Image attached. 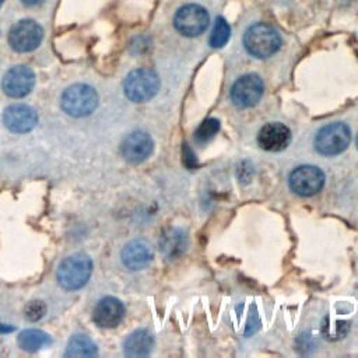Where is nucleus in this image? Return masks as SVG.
Instances as JSON below:
<instances>
[{
    "instance_id": "1",
    "label": "nucleus",
    "mask_w": 358,
    "mask_h": 358,
    "mask_svg": "<svg viewBox=\"0 0 358 358\" xmlns=\"http://www.w3.org/2000/svg\"><path fill=\"white\" fill-rule=\"evenodd\" d=\"M93 273V261L86 254H75L64 259L56 273L58 283L64 290L83 289Z\"/></svg>"
},
{
    "instance_id": "2",
    "label": "nucleus",
    "mask_w": 358,
    "mask_h": 358,
    "mask_svg": "<svg viewBox=\"0 0 358 358\" xmlns=\"http://www.w3.org/2000/svg\"><path fill=\"white\" fill-rule=\"evenodd\" d=\"M245 49L258 59H266L274 55L281 47L278 32L263 23L249 27L243 35Z\"/></svg>"
},
{
    "instance_id": "3",
    "label": "nucleus",
    "mask_w": 358,
    "mask_h": 358,
    "mask_svg": "<svg viewBox=\"0 0 358 358\" xmlns=\"http://www.w3.org/2000/svg\"><path fill=\"white\" fill-rule=\"evenodd\" d=\"M98 106L97 91L87 84H73L64 90L62 95L63 111L75 118L91 115Z\"/></svg>"
},
{
    "instance_id": "4",
    "label": "nucleus",
    "mask_w": 358,
    "mask_h": 358,
    "mask_svg": "<svg viewBox=\"0 0 358 358\" xmlns=\"http://www.w3.org/2000/svg\"><path fill=\"white\" fill-rule=\"evenodd\" d=\"M160 88V77L152 69H136L128 75L123 83L126 97L133 102L152 99Z\"/></svg>"
},
{
    "instance_id": "5",
    "label": "nucleus",
    "mask_w": 358,
    "mask_h": 358,
    "mask_svg": "<svg viewBox=\"0 0 358 358\" xmlns=\"http://www.w3.org/2000/svg\"><path fill=\"white\" fill-rule=\"evenodd\" d=\"M351 141V132L346 123L335 122L322 128L315 137V149L322 156H337Z\"/></svg>"
},
{
    "instance_id": "6",
    "label": "nucleus",
    "mask_w": 358,
    "mask_h": 358,
    "mask_svg": "<svg viewBox=\"0 0 358 358\" xmlns=\"http://www.w3.org/2000/svg\"><path fill=\"white\" fill-rule=\"evenodd\" d=\"M210 19L204 8L199 5H187L179 9L174 19V25L179 34L195 38L202 35L208 27Z\"/></svg>"
},
{
    "instance_id": "7",
    "label": "nucleus",
    "mask_w": 358,
    "mask_h": 358,
    "mask_svg": "<svg viewBox=\"0 0 358 358\" xmlns=\"http://www.w3.org/2000/svg\"><path fill=\"white\" fill-rule=\"evenodd\" d=\"M44 38L43 27L34 20H21L16 23L9 32L10 47L20 52H31L37 49Z\"/></svg>"
},
{
    "instance_id": "8",
    "label": "nucleus",
    "mask_w": 358,
    "mask_h": 358,
    "mask_svg": "<svg viewBox=\"0 0 358 358\" xmlns=\"http://www.w3.org/2000/svg\"><path fill=\"white\" fill-rule=\"evenodd\" d=\"M325 185V174L318 167L302 165L290 175V188L294 193L308 198L316 195Z\"/></svg>"
},
{
    "instance_id": "9",
    "label": "nucleus",
    "mask_w": 358,
    "mask_h": 358,
    "mask_svg": "<svg viewBox=\"0 0 358 358\" xmlns=\"http://www.w3.org/2000/svg\"><path fill=\"white\" fill-rule=\"evenodd\" d=\"M263 91L265 86L258 75H245L232 86L231 99L238 108H250L261 101Z\"/></svg>"
},
{
    "instance_id": "10",
    "label": "nucleus",
    "mask_w": 358,
    "mask_h": 358,
    "mask_svg": "<svg viewBox=\"0 0 358 358\" xmlns=\"http://www.w3.org/2000/svg\"><path fill=\"white\" fill-rule=\"evenodd\" d=\"M154 150V141L152 136L146 132L134 130L129 133L121 145V153L122 157L132 163V164H140L146 161Z\"/></svg>"
},
{
    "instance_id": "11",
    "label": "nucleus",
    "mask_w": 358,
    "mask_h": 358,
    "mask_svg": "<svg viewBox=\"0 0 358 358\" xmlns=\"http://www.w3.org/2000/svg\"><path fill=\"white\" fill-rule=\"evenodd\" d=\"M35 84L34 71L27 66L12 67L3 77L2 88L10 98H24Z\"/></svg>"
},
{
    "instance_id": "12",
    "label": "nucleus",
    "mask_w": 358,
    "mask_h": 358,
    "mask_svg": "<svg viewBox=\"0 0 358 358\" xmlns=\"http://www.w3.org/2000/svg\"><path fill=\"white\" fill-rule=\"evenodd\" d=\"M3 123L13 133L31 132L38 123V115L24 104L10 105L3 112Z\"/></svg>"
},
{
    "instance_id": "13",
    "label": "nucleus",
    "mask_w": 358,
    "mask_h": 358,
    "mask_svg": "<svg viewBox=\"0 0 358 358\" xmlns=\"http://www.w3.org/2000/svg\"><path fill=\"white\" fill-rule=\"evenodd\" d=\"M125 316L123 304L115 297H105L102 298L93 313L94 322L104 329H114L117 328Z\"/></svg>"
},
{
    "instance_id": "14",
    "label": "nucleus",
    "mask_w": 358,
    "mask_h": 358,
    "mask_svg": "<svg viewBox=\"0 0 358 358\" xmlns=\"http://www.w3.org/2000/svg\"><path fill=\"white\" fill-rule=\"evenodd\" d=\"M290 141H291L290 129L278 122L265 125L258 134L259 146L266 152H281L289 147Z\"/></svg>"
},
{
    "instance_id": "15",
    "label": "nucleus",
    "mask_w": 358,
    "mask_h": 358,
    "mask_svg": "<svg viewBox=\"0 0 358 358\" xmlns=\"http://www.w3.org/2000/svg\"><path fill=\"white\" fill-rule=\"evenodd\" d=\"M153 259V250L146 241L136 239L129 242L122 250V262L129 270H141Z\"/></svg>"
},
{
    "instance_id": "16",
    "label": "nucleus",
    "mask_w": 358,
    "mask_h": 358,
    "mask_svg": "<svg viewBox=\"0 0 358 358\" xmlns=\"http://www.w3.org/2000/svg\"><path fill=\"white\" fill-rule=\"evenodd\" d=\"M188 237L187 232L179 228H169L165 231L160 239V248L161 252L168 259H178L187 252L188 248Z\"/></svg>"
},
{
    "instance_id": "17",
    "label": "nucleus",
    "mask_w": 358,
    "mask_h": 358,
    "mask_svg": "<svg viewBox=\"0 0 358 358\" xmlns=\"http://www.w3.org/2000/svg\"><path fill=\"white\" fill-rule=\"evenodd\" d=\"M154 346L153 335L149 331L140 329L133 332L123 344V351L126 357L139 358V357H146L152 353Z\"/></svg>"
},
{
    "instance_id": "18",
    "label": "nucleus",
    "mask_w": 358,
    "mask_h": 358,
    "mask_svg": "<svg viewBox=\"0 0 358 358\" xmlns=\"http://www.w3.org/2000/svg\"><path fill=\"white\" fill-rule=\"evenodd\" d=\"M19 346L25 351H38L43 347H48L52 343V339L48 333L38 329L23 331L17 337Z\"/></svg>"
},
{
    "instance_id": "19",
    "label": "nucleus",
    "mask_w": 358,
    "mask_h": 358,
    "mask_svg": "<svg viewBox=\"0 0 358 358\" xmlns=\"http://www.w3.org/2000/svg\"><path fill=\"white\" fill-rule=\"evenodd\" d=\"M64 354L70 358L94 357L97 355V346L90 337L84 335H75L69 340Z\"/></svg>"
},
{
    "instance_id": "20",
    "label": "nucleus",
    "mask_w": 358,
    "mask_h": 358,
    "mask_svg": "<svg viewBox=\"0 0 358 358\" xmlns=\"http://www.w3.org/2000/svg\"><path fill=\"white\" fill-rule=\"evenodd\" d=\"M230 37H231L230 24L224 17H217L216 24H214V28L210 34V40H208L210 47L216 49L223 48L228 43Z\"/></svg>"
},
{
    "instance_id": "21",
    "label": "nucleus",
    "mask_w": 358,
    "mask_h": 358,
    "mask_svg": "<svg viewBox=\"0 0 358 358\" xmlns=\"http://www.w3.org/2000/svg\"><path fill=\"white\" fill-rule=\"evenodd\" d=\"M348 329L350 326L347 322H332L331 318H326L324 324H322V335L328 340L343 339L347 335Z\"/></svg>"
},
{
    "instance_id": "22",
    "label": "nucleus",
    "mask_w": 358,
    "mask_h": 358,
    "mask_svg": "<svg viewBox=\"0 0 358 358\" xmlns=\"http://www.w3.org/2000/svg\"><path fill=\"white\" fill-rule=\"evenodd\" d=\"M219 130H220V121L216 118H208L199 126V129L195 133V139L198 143H206L216 136Z\"/></svg>"
},
{
    "instance_id": "23",
    "label": "nucleus",
    "mask_w": 358,
    "mask_h": 358,
    "mask_svg": "<svg viewBox=\"0 0 358 358\" xmlns=\"http://www.w3.org/2000/svg\"><path fill=\"white\" fill-rule=\"evenodd\" d=\"M25 318L31 322H37L40 319H43L47 313V305L43 301H31L27 307H25Z\"/></svg>"
},
{
    "instance_id": "24",
    "label": "nucleus",
    "mask_w": 358,
    "mask_h": 358,
    "mask_svg": "<svg viewBox=\"0 0 358 358\" xmlns=\"http://www.w3.org/2000/svg\"><path fill=\"white\" fill-rule=\"evenodd\" d=\"M184 163H185L187 167H189L191 169L195 168V165H196V160L193 158V153H192V150L189 149L188 145H184Z\"/></svg>"
},
{
    "instance_id": "25",
    "label": "nucleus",
    "mask_w": 358,
    "mask_h": 358,
    "mask_svg": "<svg viewBox=\"0 0 358 358\" xmlns=\"http://www.w3.org/2000/svg\"><path fill=\"white\" fill-rule=\"evenodd\" d=\"M44 2V0H23V3L27 6H38Z\"/></svg>"
},
{
    "instance_id": "26",
    "label": "nucleus",
    "mask_w": 358,
    "mask_h": 358,
    "mask_svg": "<svg viewBox=\"0 0 358 358\" xmlns=\"http://www.w3.org/2000/svg\"><path fill=\"white\" fill-rule=\"evenodd\" d=\"M14 328H10V326H6V325H0V333H9V332H13Z\"/></svg>"
},
{
    "instance_id": "27",
    "label": "nucleus",
    "mask_w": 358,
    "mask_h": 358,
    "mask_svg": "<svg viewBox=\"0 0 358 358\" xmlns=\"http://www.w3.org/2000/svg\"><path fill=\"white\" fill-rule=\"evenodd\" d=\"M3 2H5V0H0V8H2V5H3Z\"/></svg>"
},
{
    "instance_id": "28",
    "label": "nucleus",
    "mask_w": 358,
    "mask_h": 358,
    "mask_svg": "<svg viewBox=\"0 0 358 358\" xmlns=\"http://www.w3.org/2000/svg\"><path fill=\"white\" fill-rule=\"evenodd\" d=\"M357 147H358V136H357Z\"/></svg>"
}]
</instances>
